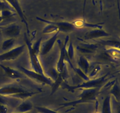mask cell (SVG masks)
<instances>
[{
    "mask_svg": "<svg viewBox=\"0 0 120 113\" xmlns=\"http://www.w3.org/2000/svg\"><path fill=\"white\" fill-rule=\"evenodd\" d=\"M101 89V88L81 89L82 93L77 96V100L60 104V107L56 110L57 111L59 109L68 107H75L77 105L81 104L94 103L95 102H97V97L100 93Z\"/></svg>",
    "mask_w": 120,
    "mask_h": 113,
    "instance_id": "obj_1",
    "label": "cell"
},
{
    "mask_svg": "<svg viewBox=\"0 0 120 113\" xmlns=\"http://www.w3.org/2000/svg\"><path fill=\"white\" fill-rule=\"evenodd\" d=\"M110 73H107L104 76L101 77L96 79L89 80L86 82L82 84L77 85H70L66 82H63L61 85V88L62 89H68V91L74 93L75 89H89V88H102L104 84L109 80V77Z\"/></svg>",
    "mask_w": 120,
    "mask_h": 113,
    "instance_id": "obj_2",
    "label": "cell"
},
{
    "mask_svg": "<svg viewBox=\"0 0 120 113\" xmlns=\"http://www.w3.org/2000/svg\"><path fill=\"white\" fill-rule=\"evenodd\" d=\"M19 69L23 74L35 82L44 85H48L50 87H52L53 84V80L51 78L47 77L46 75H42L34 71V70H29L22 66H20Z\"/></svg>",
    "mask_w": 120,
    "mask_h": 113,
    "instance_id": "obj_3",
    "label": "cell"
},
{
    "mask_svg": "<svg viewBox=\"0 0 120 113\" xmlns=\"http://www.w3.org/2000/svg\"><path fill=\"white\" fill-rule=\"evenodd\" d=\"M25 41L26 45L28 47L30 65L32 68V69L36 73H38L39 74H42V75H45L43 68H42V64H41V62L38 58V55L33 51L32 48V43L27 38L26 34H25Z\"/></svg>",
    "mask_w": 120,
    "mask_h": 113,
    "instance_id": "obj_4",
    "label": "cell"
},
{
    "mask_svg": "<svg viewBox=\"0 0 120 113\" xmlns=\"http://www.w3.org/2000/svg\"><path fill=\"white\" fill-rule=\"evenodd\" d=\"M25 48V45H21L20 46L12 48L5 52L0 54V62L15 60L24 52Z\"/></svg>",
    "mask_w": 120,
    "mask_h": 113,
    "instance_id": "obj_5",
    "label": "cell"
},
{
    "mask_svg": "<svg viewBox=\"0 0 120 113\" xmlns=\"http://www.w3.org/2000/svg\"><path fill=\"white\" fill-rule=\"evenodd\" d=\"M28 91L25 87H21L15 84H11L0 88V95L1 96H11L14 94Z\"/></svg>",
    "mask_w": 120,
    "mask_h": 113,
    "instance_id": "obj_6",
    "label": "cell"
},
{
    "mask_svg": "<svg viewBox=\"0 0 120 113\" xmlns=\"http://www.w3.org/2000/svg\"><path fill=\"white\" fill-rule=\"evenodd\" d=\"M21 33V28L18 24L12 23L8 25L2 27V34L8 38H15L18 36Z\"/></svg>",
    "mask_w": 120,
    "mask_h": 113,
    "instance_id": "obj_7",
    "label": "cell"
},
{
    "mask_svg": "<svg viewBox=\"0 0 120 113\" xmlns=\"http://www.w3.org/2000/svg\"><path fill=\"white\" fill-rule=\"evenodd\" d=\"M6 2L11 6L15 11H16V13L18 14L19 16L20 19H21V21L25 25L27 29V33L29 34L30 33V30L29 28V25H28V23L27 22L26 18L23 12L21 6L20 5L19 2L18 0H5Z\"/></svg>",
    "mask_w": 120,
    "mask_h": 113,
    "instance_id": "obj_8",
    "label": "cell"
},
{
    "mask_svg": "<svg viewBox=\"0 0 120 113\" xmlns=\"http://www.w3.org/2000/svg\"><path fill=\"white\" fill-rule=\"evenodd\" d=\"M59 33L60 32H57L55 33L51 38L41 43L39 53L41 55L43 56V55H46L52 49L55 42L57 41V37H58Z\"/></svg>",
    "mask_w": 120,
    "mask_h": 113,
    "instance_id": "obj_9",
    "label": "cell"
},
{
    "mask_svg": "<svg viewBox=\"0 0 120 113\" xmlns=\"http://www.w3.org/2000/svg\"><path fill=\"white\" fill-rule=\"evenodd\" d=\"M111 34L107 32L104 29L96 28L87 32L84 35V39L86 40H94L102 37H109Z\"/></svg>",
    "mask_w": 120,
    "mask_h": 113,
    "instance_id": "obj_10",
    "label": "cell"
},
{
    "mask_svg": "<svg viewBox=\"0 0 120 113\" xmlns=\"http://www.w3.org/2000/svg\"><path fill=\"white\" fill-rule=\"evenodd\" d=\"M48 22L51 23L55 25L58 28L59 32H71L76 30V28L73 22H69L68 21H52L47 20Z\"/></svg>",
    "mask_w": 120,
    "mask_h": 113,
    "instance_id": "obj_11",
    "label": "cell"
},
{
    "mask_svg": "<svg viewBox=\"0 0 120 113\" xmlns=\"http://www.w3.org/2000/svg\"><path fill=\"white\" fill-rule=\"evenodd\" d=\"M76 48L82 54H94L98 49V45L97 44L81 43L77 45Z\"/></svg>",
    "mask_w": 120,
    "mask_h": 113,
    "instance_id": "obj_12",
    "label": "cell"
},
{
    "mask_svg": "<svg viewBox=\"0 0 120 113\" xmlns=\"http://www.w3.org/2000/svg\"><path fill=\"white\" fill-rule=\"evenodd\" d=\"M73 24L75 26L76 28H99V29H103L104 22H100V23H89L84 20H78L73 22Z\"/></svg>",
    "mask_w": 120,
    "mask_h": 113,
    "instance_id": "obj_13",
    "label": "cell"
},
{
    "mask_svg": "<svg viewBox=\"0 0 120 113\" xmlns=\"http://www.w3.org/2000/svg\"><path fill=\"white\" fill-rule=\"evenodd\" d=\"M0 67L4 71L5 74L10 78L16 80V79H20L22 78V74L16 69H13L9 67L4 65L1 64H0Z\"/></svg>",
    "mask_w": 120,
    "mask_h": 113,
    "instance_id": "obj_14",
    "label": "cell"
},
{
    "mask_svg": "<svg viewBox=\"0 0 120 113\" xmlns=\"http://www.w3.org/2000/svg\"><path fill=\"white\" fill-rule=\"evenodd\" d=\"M34 108L33 104L30 100H25L22 101V103L20 104L16 108L15 111L17 113H26L29 111L32 110Z\"/></svg>",
    "mask_w": 120,
    "mask_h": 113,
    "instance_id": "obj_15",
    "label": "cell"
},
{
    "mask_svg": "<svg viewBox=\"0 0 120 113\" xmlns=\"http://www.w3.org/2000/svg\"><path fill=\"white\" fill-rule=\"evenodd\" d=\"M77 64L79 65V68L88 75L90 68V62L89 60L86 56L82 55L79 57Z\"/></svg>",
    "mask_w": 120,
    "mask_h": 113,
    "instance_id": "obj_16",
    "label": "cell"
},
{
    "mask_svg": "<svg viewBox=\"0 0 120 113\" xmlns=\"http://www.w3.org/2000/svg\"><path fill=\"white\" fill-rule=\"evenodd\" d=\"M105 53L111 60L114 61H120V49L110 47L105 49Z\"/></svg>",
    "mask_w": 120,
    "mask_h": 113,
    "instance_id": "obj_17",
    "label": "cell"
},
{
    "mask_svg": "<svg viewBox=\"0 0 120 113\" xmlns=\"http://www.w3.org/2000/svg\"><path fill=\"white\" fill-rule=\"evenodd\" d=\"M110 93L114 97L116 101L120 102V84L117 79L114 82L113 85L110 91Z\"/></svg>",
    "mask_w": 120,
    "mask_h": 113,
    "instance_id": "obj_18",
    "label": "cell"
},
{
    "mask_svg": "<svg viewBox=\"0 0 120 113\" xmlns=\"http://www.w3.org/2000/svg\"><path fill=\"white\" fill-rule=\"evenodd\" d=\"M42 91H36V92H30L29 91H26L22 92V93H17V94H14V95H11V97L14 98H19L21 100H27V98L29 97H31L33 95H35V94H39V93H41Z\"/></svg>",
    "mask_w": 120,
    "mask_h": 113,
    "instance_id": "obj_19",
    "label": "cell"
},
{
    "mask_svg": "<svg viewBox=\"0 0 120 113\" xmlns=\"http://www.w3.org/2000/svg\"><path fill=\"white\" fill-rule=\"evenodd\" d=\"M111 99L110 95H108L104 98L101 108V113H112Z\"/></svg>",
    "mask_w": 120,
    "mask_h": 113,
    "instance_id": "obj_20",
    "label": "cell"
},
{
    "mask_svg": "<svg viewBox=\"0 0 120 113\" xmlns=\"http://www.w3.org/2000/svg\"><path fill=\"white\" fill-rule=\"evenodd\" d=\"M99 43L107 47L120 49V42L117 40H101Z\"/></svg>",
    "mask_w": 120,
    "mask_h": 113,
    "instance_id": "obj_21",
    "label": "cell"
},
{
    "mask_svg": "<svg viewBox=\"0 0 120 113\" xmlns=\"http://www.w3.org/2000/svg\"><path fill=\"white\" fill-rule=\"evenodd\" d=\"M15 44V38H10L5 40L2 44V49L4 51L9 50V49L13 48L14 45Z\"/></svg>",
    "mask_w": 120,
    "mask_h": 113,
    "instance_id": "obj_22",
    "label": "cell"
},
{
    "mask_svg": "<svg viewBox=\"0 0 120 113\" xmlns=\"http://www.w3.org/2000/svg\"><path fill=\"white\" fill-rule=\"evenodd\" d=\"M35 109L39 113H59L55 109H50L45 107H41V106H36Z\"/></svg>",
    "mask_w": 120,
    "mask_h": 113,
    "instance_id": "obj_23",
    "label": "cell"
},
{
    "mask_svg": "<svg viewBox=\"0 0 120 113\" xmlns=\"http://www.w3.org/2000/svg\"><path fill=\"white\" fill-rule=\"evenodd\" d=\"M101 69V67L99 65H96L90 72L89 73V75L88 77H89V78H94L97 75H98V74L99 73V72L100 71Z\"/></svg>",
    "mask_w": 120,
    "mask_h": 113,
    "instance_id": "obj_24",
    "label": "cell"
},
{
    "mask_svg": "<svg viewBox=\"0 0 120 113\" xmlns=\"http://www.w3.org/2000/svg\"><path fill=\"white\" fill-rule=\"evenodd\" d=\"M41 41H42V38H40L37 41L35 42L33 45H32V48L34 52L38 55L40 53V49H41Z\"/></svg>",
    "mask_w": 120,
    "mask_h": 113,
    "instance_id": "obj_25",
    "label": "cell"
},
{
    "mask_svg": "<svg viewBox=\"0 0 120 113\" xmlns=\"http://www.w3.org/2000/svg\"><path fill=\"white\" fill-rule=\"evenodd\" d=\"M5 10L11 11L15 12V10L14 9V8H12L6 1H0V12H2L3 11Z\"/></svg>",
    "mask_w": 120,
    "mask_h": 113,
    "instance_id": "obj_26",
    "label": "cell"
},
{
    "mask_svg": "<svg viewBox=\"0 0 120 113\" xmlns=\"http://www.w3.org/2000/svg\"><path fill=\"white\" fill-rule=\"evenodd\" d=\"M67 52H68V56H69V59L71 61H72L73 58L74 54H75V51H74V47L73 45L72 42H70L69 45L68 47V49H67Z\"/></svg>",
    "mask_w": 120,
    "mask_h": 113,
    "instance_id": "obj_27",
    "label": "cell"
},
{
    "mask_svg": "<svg viewBox=\"0 0 120 113\" xmlns=\"http://www.w3.org/2000/svg\"><path fill=\"white\" fill-rule=\"evenodd\" d=\"M75 71L82 78H83V80H85V81H89V80H90V78H89V77H88V75H86V74L83 71L81 70L79 68H76Z\"/></svg>",
    "mask_w": 120,
    "mask_h": 113,
    "instance_id": "obj_28",
    "label": "cell"
},
{
    "mask_svg": "<svg viewBox=\"0 0 120 113\" xmlns=\"http://www.w3.org/2000/svg\"><path fill=\"white\" fill-rule=\"evenodd\" d=\"M8 111V107L6 105L0 104V113H7Z\"/></svg>",
    "mask_w": 120,
    "mask_h": 113,
    "instance_id": "obj_29",
    "label": "cell"
},
{
    "mask_svg": "<svg viewBox=\"0 0 120 113\" xmlns=\"http://www.w3.org/2000/svg\"><path fill=\"white\" fill-rule=\"evenodd\" d=\"M114 106L115 108H116V113H120V102H117L116 100H114Z\"/></svg>",
    "mask_w": 120,
    "mask_h": 113,
    "instance_id": "obj_30",
    "label": "cell"
},
{
    "mask_svg": "<svg viewBox=\"0 0 120 113\" xmlns=\"http://www.w3.org/2000/svg\"><path fill=\"white\" fill-rule=\"evenodd\" d=\"M7 100L3 96L0 95V104L7 105Z\"/></svg>",
    "mask_w": 120,
    "mask_h": 113,
    "instance_id": "obj_31",
    "label": "cell"
},
{
    "mask_svg": "<svg viewBox=\"0 0 120 113\" xmlns=\"http://www.w3.org/2000/svg\"><path fill=\"white\" fill-rule=\"evenodd\" d=\"M86 0H84V4H83V12L84 11V9H85V6H86ZM93 3L94 5H95V2L94 0H93Z\"/></svg>",
    "mask_w": 120,
    "mask_h": 113,
    "instance_id": "obj_32",
    "label": "cell"
},
{
    "mask_svg": "<svg viewBox=\"0 0 120 113\" xmlns=\"http://www.w3.org/2000/svg\"><path fill=\"white\" fill-rule=\"evenodd\" d=\"M5 20H6V19L3 16H2V15H0V23H1V22H2V21Z\"/></svg>",
    "mask_w": 120,
    "mask_h": 113,
    "instance_id": "obj_33",
    "label": "cell"
},
{
    "mask_svg": "<svg viewBox=\"0 0 120 113\" xmlns=\"http://www.w3.org/2000/svg\"><path fill=\"white\" fill-rule=\"evenodd\" d=\"M2 27H0V35L2 34Z\"/></svg>",
    "mask_w": 120,
    "mask_h": 113,
    "instance_id": "obj_34",
    "label": "cell"
},
{
    "mask_svg": "<svg viewBox=\"0 0 120 113\" xmlns=\"http://www.w3.org/2000/svg\"><path fill=\"white\" fill-rule=\"evenodd\" d=\"M118 73H120V70H119V71H118Z\"/></svg>",
    "mask_w": 120,
    "mask_h": 113,
    "instance_id": "obj_35",
    "label": "cell"
},
{
    "mask_svg": "<svg viewBox=\"0 0 120 113\" xmlns=\"http://www.w3.org/2000/svg\"><path fill=\"white\" fill-rule=\"evenodd\" d=\"M17 113V112H16V113Z\"/></svg>",
    "mask_w": 120,
    "mask_h": 113,
    "instance_id": "obj_36",
    "label": "cell"
},
{
    "mask_svg": "<svg viewBox=\"0 0 120 113\" xmlns=\"http://www.w3.org/2000/svg\"></svg>",
    "mask_w": 120,
    "mask_h": 113,
    "instance_id": "obj_37",
    "label": "cell"
}]
</instances>
